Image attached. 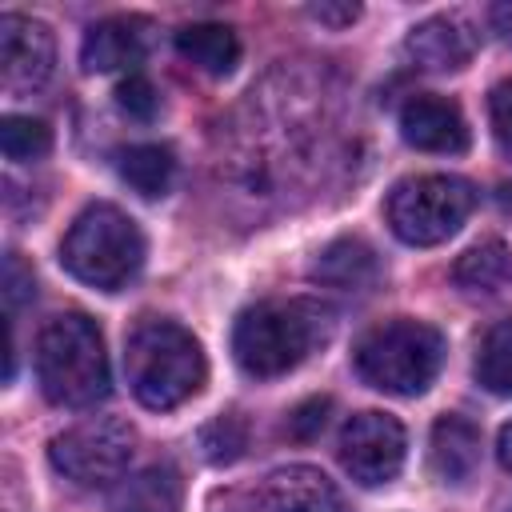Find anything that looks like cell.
I'll return each instance as SVG.
<instances>
[{
    "label": "cell",
    "instance_id": "cell-18",
    "mask_svg": "<svg viewBox=\"0 0 512 512\" xmlns=\"http://www.w3.org/2000/svg\"><path fill=\"white\" fill-rule=\"evenodd\" d=\"M452 280L464 292L476 296H492L512 280V252L504 240H480L472 244L456 264H452Z\"/></svg>",
    "mask_w": 512,
    "mask_h": 512
},
{
    "label": "cell",
    "instance_id": "cell-8",
    "mask_svg": "<svg viewBox=\"0 0 512 512\" xmlns=\"http://www.w3.org/2000/svg\"><path fill=\"white\" fill-rule=\"evenodd\" d=\"M404 448V428L388 412H356L340 432V464L364 488L396 480V472L404 468Z\"/></svg>",
    "mask_w": 512,
    "mask_h": 512
},
{
    "label": "cell",
    "instance_id": "cell-19",
    "mask_svg": "<svg viewBox=\"0 0 512 512\" xmlns=\"http://www.w3.org/2000/svg\"><path fill=\"white\" fill-rule=\"evenodd\" d=\"M116 168H120V180L132 192H140L144 200H156V196H164L172 188L176 156H172L168 144H132V148L120 152Z\"/></svg>",
    "mask_w": 512,
    "mask_h": 512
},
{
    "label": "cell",
    "instance_id": "cell-17",
    "mask_svg": "<svg viewBox=\"0 0 512 512\" xmlns=\"http://www.w3.org/2000/svg\"><path fill=\"white\" fill-rule=\"evenodd\" d=\"M176 52L208 76H228L240 60V40L228 24L200 20V24H184L176 32Z\"/></svg>",
    "mask_w": 512,
    "mask_h": 512
},
{
    "label": "cell",
    "instance_id": "cell-6",
    "mask_svg": "<svg viewBox=\"0 0 512 512\" xmlns=\"http://www.w3.org/2000/svg\"><path fill=\"white\" fill-rule=\"evenodd\" d=\"M476 208V192L464 176H448V172H424V176H408L388 192L384 216L388 228L416 248H432L444 244L448 236L460 232V224L472 216Z\"/></svg>",
    "mask_w": 512,
    "mask_h": 512
},
{
    "label": "cell",
    "instance_id": "cell-12",
    "mask_svg": "<svg viewBox=\"0 0 512 512\" xmlns=\"http://www.w3.org/2000/svg\"><path fill=\"white\" fill-rule=\"evenodd\" d=\"M144 48H148V24L144 20H136V16H108V20H96L84 32L80 64L88 72H116V68L140 64Z\"/></svg>",
    "mask_w": 512,
    "mask_h": 512
},
{
    "label": "cell",
    "instance_id": "cell-4",
    "mask_svg": "<svg viewBox=\"0 0 512 512\" xmlns=\"http://www.w3.org/2000/svg\"><path fill=\"white\" fill-rule=\"evenodd\" d=\"M60 264L88 288L116 292L144 264V236L116 204H88L60 240Z\"/></svg>",
    "mask_w": 512,
    "mask_h": 512
},
{
    "label": "cell",
    "instance_id": "cell-27",
    "mask_svg": "<svg viewBox=\"0 0 512 512\" xmlns=\"http://www.w3.org/2000/svg\"><path fill=\"white\" fill-rule=\"evenodd\" d=\"M308 16H316L320 24H336L340 28V24H352L360 16V8L356 4H312Z\"/></svg>",
    "mask_w": 512,
    "mask_h": 512
},
{
    "label": "cell",
    "instance_id": "cell-2",
    "mask_svg": "<svg viewBox=\"0 0 512 512\" xmlns=\"http://www.w3.org/2000/svg\"><path fill=\"white\" fill-rule=\"evenodd\" d=\"M124 372H128L132 396L144 408L168 412L204 388L208 364H204L200 340L184 324L152 316L132 328L124 344Z\"/></svg>",
    "mask_w": 512,
    "mask_h": 512
},
{
    "label": "cell",
    "instance_id": "cell-24",
    "mask_svg": "<svg viewBox=\"0 0 512 512\" xmlns=\"http://www.w3.org/2000/svg\"><path fill=\"white\" fill-rule=\"evenodd\" d=\"M328 412H332V400L328 396H308L304 404H296L288 412V436L292 440H312L320 436V428L328 424Z\"/></svg>",
    "mask_w": 512,
    "mask_h": 512
},
{
    "label": "cell",
    "instance_id": "cell-7",
    "mask_svg": "<svg viewBox=\"0 0 512 512\" xmlns=\"http://www.w3.org/2000/svg\"><path fill=\"white\" fill-rule=\"evenodd\" d=\"M136 452V428L116 416H92L48 444V460L60 476H68L80 488H104L112 480H124Z\"/></svg>",
    "mask_w": 512,
    "mask_h": 512
},
{
    "label": "cell",
    "instance_id": "cell-15",
    "mask_svg": "<svg viewBox=\"0 0 512 512\" xmlns=\"http://www.w3.org/2000/svg\"><path fill=\"white\" fill-rule=\"evenodd\" d=\"M308 276L316 284H328V288H368L380 276V260H376L368 240L340 236V240H332L316 252Z\"/></svg>",
    "mask_w": 512,
    "mask_h": 512
},
{
    "label": "cell",
    "instance_id": "cell-10",
    "mask_svg": "<svg viewBox=\"0 0 512 512\" xmlns=\"http://www.w3.org/2000/svg\"><path fill=\"white\" fill-rule=\"evenodd\" d=\"M400 136L420 152L456 156L468 148V120L456 100L420 92V96H408L400 108Z\"/></svg>",
    "mask_w": 512,
    "mask_h": 512
},
{
    "label": "cell",
    "instance_id": "cell-13",
    "mask_svg": "<svg viewBox=\"0 0 512 512\" xmlns=\"http://www.w3.org/2000/svg\"><path fill=\"white\" fill-rule=\"evenodd\" d=\"M404 48L428 72H460L476 52V36L456 16H432V20H424L408 32Z\"/></svg>",
    "mask_w": 512,
    "mask_h": 512
},
{
    "label": "cell",
    "instance_id": "cell-25",
    "mask_svg": "<svg viewBox=\"0 0 512 512\" xmlns=\"http://www.w3.org/2000/svg\"><path fill=\"white\" fill-rule=\"evenodd\" d=\"M36 296V276L32 268L20 260V252H8L4 256V300H8V312H16L24 300Z\"/></svg>",
    "mask_w": 512,
    "mask_h": 512
},
{
    "label": "cell",
    "instance_id": "cell-11",
    "mask_svg": "<svg viewBox=\"0 0 512 512\" xmlns=\"http://www.w3.org/2000/svg\"><path fill=\"white\" fill-rule=\"evenodd\" d=\"M264 512H348L340 488L312 464L276 468L264 484Z\"/></svg>",
    "mask_w": 512,
    "mask_h": 512
},
{
    "label": "cell",
    "instance_id": "cell-21",
    "mask_svg": "<svg viewBox=\"0 0 512 512\" xmlns=\"http://www.w3.org/2000/svg\"><path fill=\"white\" fill-rule=\"evenodd\" d=\"M48 148H52V128L44 120L20 112H8L0 120V152L8 160H40Z\"/></svg>",
    "mask_w": 512,
    "mask_h": 512
},
{
    "label": "cell",
    "instance_id": "cell-22",
    "mask_svg": "<svg viewBox=\"0 0 512 512\" xmlns=\"http://www.w3.org/2000/svg\"><path fill=\"white\" fill-rule=\"evenodd\" d=\"M244 440H248V432H244V424L236 416H216L200 432V448H204V456L212 464H232L244 452Z\"/></svg>",
    "mask_w": 512,
    "mask_h": 512
},
{
    "label": "cell",
    "instance_id": "cell-3",
    "mask_svg": "<svg viewBox=\"0 0 512 512\" xmlns=\"http://www.w3.org/2000/svg\"><path fill=\"white\" fill-rule=\"evenodd\" d=\"M36 376L52 404L92 408L108 396V352L92 316H52L36 336Z\"/></svg>",
    "mask_w": 512,
    "mask_h": 512
},
{
    "label": "cell",
    "instance_id": "cell-5",
    "mask_svg": "<svg viewBox=\"0 0 512 512\" xmlns=\"http://www.w3.org/2000/svg\"><path fill=\"white\" fill-rule=\"evenodd\" d=\"M352 360L368 388L388 396H420L444 364V336L424 320H384L360 336Z\"/></svg>",
    "mask_w": 512,
    "mask_h": 512
},
{
    "label": "cell",
    "instance_id": "cell-16",
    "mask_svg": "<svg viewBox=\"0 0 512 512\" xmlns=\"http://www.w3.org/2000/svg\"><path fill=\"white\" fill-rule=\"evenodd\" d=\"M180 504L184 480L172 464H148L112 492V512H180Z\"/></svg>",
    "mask_w": 512,
    "mask_h": 512
},
{
    "label": "cell",
    "instance_id": "cell-1",
    "mask_svg": "<svg viewBox=\"0 0 512 512\" xmlns=\"http://www.w3.org/2000/svg\"><path fill=\"white\" fill-rule=\"evenodd\" d=\"M332 336V308L320 300H264L240 312L232 356L248 376H284Z\"/></svg>",
    "mask_w": 512,
    "mask_h": 512
},
{
    "label": "cell",
    "instance_id": "cell-9",
    "mask_svg": "<svg viewBox=\"0 0 512 512\" xmlns=\"http://www.w3.org/2000/svg\"><path fill=\"white\" fill-rule=\"evenodd\" d=\"M56 68V40L44 20L4 12L0 16V80L12 92L40 88Z\"/></svg>",
    "mask_w": 512,
    "mask_h": 512
},
{
    "label": "cell",
    "instance_id": "cell-23",
    "mask_svg": "<svg viewBox=\"0 0 512 512\" xmlns=\"http://www.w3.org/2000/svg\"><path fill=\"white\" fill-rule=\"evenodd\" d=\"M116 104H120V112H124V116H132V120L148 124V120L160 112V92L152 88V80H148V76L132 72V76H124V80L116 84Z\"/></svg>",
    "mask_w": 512,
    "mask_h": 512
},
{
    "label": "cell",
    "instance_id": "cell-28",
    "mask_svg": "<svg viewBox=\"0 0 512 512\" xmlns=\"http://www.w3.org/2000/svg\"><path fill=\"white\" fill-rule=\"evenodd\" d=\"M496 456H500V464L512 472V420L500 428V436H496Z\"/></svg>",
    "mask_w": 512,
    "mask_h": 512
},
{
    "label": "cell",
    "instance_id": "cell-20",
    "mask_svg": "<svg viewBox=\"0 0 512 512\" xmlns=\"http://www.w3.org/2000/svg\"><path fill=\"white\" fill-rule=\"evenodd\" d=\"M476 380L492 396H512V320H500L484 332L476 348Z\"/></svg>",
    "mask_w": 512,
    "mask_h": 512
},
{
    "label": "cell",
    "instance_id": "cell-14",
    "mask_svg": "<svg viewBox=\"0 0 512 512\" xmlns=\"http://www.w3.org/2000/svg\"><path fill=\"white\" fill-rule=\"evenodd\" d=\"M428 460L444 484H468L480 464V428L464 416H440L432 424Z\"/></svg>",
    "mask_w": 512,
    "mask_h": 512
},
{
    "label": "cell",
    "instance_id": "cell-26",
    "mask_svg": "<svg viewBox=\"0 0 512 512\" xmlns=\"http://www.w3.org/2000/svg\"><path fill=\"white\" fill-rule=\"evenodd\" d=\"M488 112H492V132H496L500 152L512 156V80H500V84L492 88Z\"/></svg>",
    "mask_w": 512,
    "mask_h": 512
}]
</instances>
